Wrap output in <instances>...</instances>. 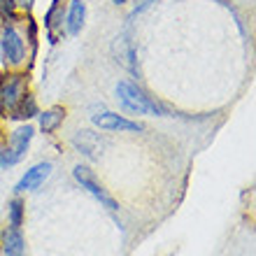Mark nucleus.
<instances>
[{
  "label": "nucleus",
  "instance_id": "f257e3e1",
  "mask_svg": "<svg viewBox=\"0 0 256 256\" xmlns=\"http://www.w3.org/2000/svg\"><path fill=\"white\" fill-rule=\"evenodd\" d=\"M116 98L122 100V105L128 112H138V114H166V110L158 102L147 96L138 84L133 82H119L116 84Z\"/></svg>",
  "mask_w": 256,
  "mask_h": 256
},
{
  "label": "nucleus",
  "instance_id": "f03ea898",
  "mask_svg": "<svg viewBox=\"0 0 256 256\" xmlns=\"http://www.w3.org/2000/svg\"><path fill=\"white\" fill-rule=\"evenodd\" d=\"M72 175H74V180L82 184V189H86L88 194L94 196L100 205H105L110 212H116V210H119V205H116L114 198L102 189L100 184L96 182V177H94V172H91V168H86V166H77V168L72 170Z\"/></svg>",
  "mask_w": 256,
  "mask_h": 256
},
{
  "label": "nucleus",
  "instance_id": "7ed1b4c3",
  "mask_svg": "<svg viewBox=\"0 0 256 256\" xmlns=\"http://www.w3.org/2000/svg\"><path fill=\"white\" fill-rule=\"evenodd\" d=\"M33 126H21L16 128L12 133V140H10V147L2 152V156H0V163L2 166H14V163H19L24 156H26L28 152V144H30V140H33Z\"/></svg>",
  "mask_w": 256,
  "mask_h": 256
},
{
  "label": "nucleus",
  "instance_id": "20e7f679",
  "mask_svg": "<svg viewBox=\"0 0 256 256\" xmlns=\"http://www.w3.org/2000/svg\"><path fill=\"white\" fill-rule=\"evenodd\" d=\"M26 96V80L24 74H7L5 80L0 82V108L12 112L19 100Z\"/></svg>",
  "mask_w": 256,
  "mask_h": 256
},
{
  "label": "nucleus",
  "instance_id": "39448f33",
  "mask_svg": "<svg viewBox=\"0 0 256 256\" xmlns=\"http://www.w3.org/2000/svg\"><path fill=\"white\" fill-rule=\"evenodd\" d=\"M94 124L102 130H122V133H140L142 126L138 122H130L122 114L114 112H102V114H94Z\"/></svg>",
  "mask_w": 256,
  "mask_h": 256
},
{
  "label": "nucleus",
  "instance_id": "423d86ee",
  "mask_svg": "<svg viewBox=\"0 0 256 256\" xmlns=\"http://www.w3.org/2000/svg\"><path fill=\"white\" fill-rule=\"evenodd\" d=\"M72 144L77 147V152H82L86 158L96 161V158H100L105 140H102L98 133H94V130H80V133L72 138Z\"/></svg>",
  "mask_w": 256,
  "mask_h": 256
},
{
  "label": "nucleus",
  "instance_id": "0eeeda50",
  "mask_svg": "<svg viewBox=\"0 0 256 256\" xmlns=\"http://www.w3.org/2000/svg\"><path fill=\"white\" fill-rule=\"evenodd\" d=\"M49 175H52V163H49V161L38 163V166H33L30 170H26V175L19 180V184L14 186V191H16V194H24V191L40 189L42 182H44Z\"/></svg>",
  "mask_w": 256,
  "mask_h": 256
},
{
  "label": "nucleus",
  "instance_id": "6e6552de",
  "mask_svg": "<svg viewBox=\"0 0 256 256\" xmlns=\"http://www.w3.org/2000/svg\"><path fill=\"white\" fill-rule=\"evenodd\" d=\"M24 40H21V35L14 30V28H5V33H2V54H5V61L16 66V63L24 61Z\"/></svg>",
  "mask_w": 256,
  "mask_h": 256
},
{
  "label": "nucleus",
  "instance_id": "1a4fd4ad",
  "mask_svg": "<svg viewBox=\"0 0 256 256\" xmlns=\"http://www.w3.org/2000/svg\"><path fill=\"white\" fill-rule=\"evenodd\" d=\"M2 250H5V256H26V244L19 228L10 226L2 230Z\"/></svg>",
  "mask_w": 256,
  "mask_h": 256
},
{
  "label": "nucleus",
  "instance_id": "9d476101",
  "mask_svg": "<svg viewBox=\"0 0 256 256\" xmlns=\"http://www.w3.org/2000/svg\"><path fill=\"white\" fill-rule=\"evenodd\" d=\"M84 16H86V5L82 0H74L70 5V12H68V19H66V26H68V33L70 35H77L84 26Z\"/></svg>",
  "mask_w": 256,
  "mask_h": 256
},
{
  "label": "nucleus",
  "instance_id": "9b49d317",
  "mask_svg": "<svg viewBox=\"0 0 256 256\" xmlns=\"http://www.w3.org/2000/svg\"><path fill=\"white\" fill-rule=\"evenodd\" d=\"M66 119V110L63 108H49L47 112H42L40 114V128L44 133H52L56 128L61 126V122Z\"/></svg>",
  "mask_w": 256,
  "mask_h": 256
},
{
  "label": "nucleus",
  "instance_id": "f8f14e48",
  "mask_svg": "<svg viewBox=\"0 0 256 256\" xmlns=\"http://www.w3.org/2000/svg\"><path fill=\"white\" fill-rule=\"evenodd\" d=\"M38 114V105H35L33 96H24L19 100V105L12 110V116H19V119H28V116H35Z\"/></svg>",
  "mask_w": 256,
  "mask_h": 256
},
{
  "label": "nucleus",
  "instance_id": "ddd939ff",
  "mask_svg": "<svg viewBox=\"0 0 256 256\" xmlns=\"http://www.w3.org/2000/svg\"><path fill=\"white\" fill-rule=\"evenodd\" d=\"M24 200L21 198H14L12 202H10V226H14V228H21V224H24Z\"/></svg>",
  "mask_w": 256,
  "mask_h": 256
},
{
  "label": "nucleus",
  "instance_id": "4468645a",
  "mask_svg": "<svg viewBox=\"0 0 256 256\" xmlns=\"http://www.w3.org/2000/svg\"><path fill=\"white\" fill-rule=\"evenodd\" d=\"M0 14L14 19V0H0Z\"/></svg>",
  "mask_w": 256,
  "mask_h": 256
},
{
  "label": "nucleus",
  "instance_id": "2eb2a0df",
  "mask_svg": "<svg viewBox=\"0 0 256 256\" xmlns=\"http://www.w3.org/2000/svg\"><path fill=\"white\" fill-rule=\"evenodd\" d=\"M114 2H116V5H124V2H126V0H114Z\"/></svg>",
  "mask_w": 256,
  "mask_h": 256
},
{
  "label": "nucleus",
  "instance_id": "dca6fc26",
  "mask_svg": "<svg viewBox=\"0 0 256 256\" xmlns=\"http://www.w3.org/2000/svg\"><path fill=\"white\" fill-rule=\"evenodd\" d=\"M0 156H2V147H0Z\"/></svg>",
  "mask_w": 256,
  "mask_h": 256
}]
</instances>
